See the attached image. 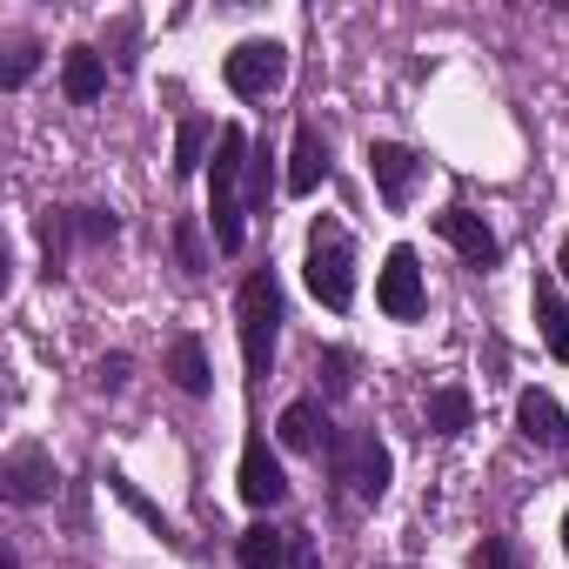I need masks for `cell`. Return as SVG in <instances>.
I'll return each instance as SVG.
<instances>
[{"mask_svg":"<svg viewBox=\"0 0 569 569\" xmlns=\"http://www.w3.org/2000/svg\"><path fill=\"white\" fill-rule=\"evenodd\" d=\"M241 168H248V134L221 128L214 134V181H208V228H214L221 254H241V241H248V208H241V188H234Z\"/></svg>","mask_w":569,"mask_h":569,"instance_id":"1","label":"cell"},{"mask_svg":"<svg viewBox=\"0 0 569 569\" xmlns=\"http://www.w3.org/2000/svg\"><path fill=\"white\" fill-rule=\"evenodd\" d=\"M234 329H241V362L248 376L261 382L268 362H274V336H281V289H274V274L254 268L241 281V296H234Z\"/></svg>","mask_w":569,"mask_h":569,"instance_id":"2","label":"cell"},{"mask_svg":"<svg viewBox=\"0 0 569 569\" xmlns=\"http://www.w3.org/2000/svg\"><path fill=\"white\" fill-rule=\"evenodd\" d=\"M302 274H309V289H316L322 309L342 316V309L356 302V241H349L342 221L322 214V221L309 228V268H302Z\"/></svg>","mask_w":569,"mask_h":569,"instance_id":"3","label":"cell"},{"mask_svg":"<svg viewBox=\"0 0 569 569\" xmlns=\"http://www.w3.org/2000/svg\"><path fill=\"white\" fill-rule=\"evenodd\" d=\"M221 74H228V88L241 101H268L281 81H289V48H281V41H241Z\"/></svg>","mask_w":569,"mask_h":569,"instance_id":"4","label":"cell"},{"mask_svg":"<svg viewBox=\"0 0 569 569\" xmlns=\"http://www.w3.org/2000/svg\"><path fill=\"white\" fill-rule=\"evenodd\" d=\"M389 449L376 442V436H349V442H336V476L362 496V502H382L389 496Z\"/></svg>","mask_w":569,"mask_h":569,"instance_id":"5","label":"cell"},{"mask_svg":"<svg viewBox=\"0 0 569 569\" xmlns=\"http://www.w3.org/2000/svg\"><path fill=\"white\" fill-rule=\"evenodd\" d=\"M376 302L389 322H416L422 316V268H416V248H389L382 274H376Z\"/></svg>","mask_w":569,"mask_h":569,"instance_id":"6","label":"cell"},{"mask_svg":"<svg viewBox=\"0 0 569 569\" xmlns=\"http://www.w3.org/2000/svg\"><path fill=\"white\" fill-rule=\"evenodd\" d=\"M0 482H8L14 502H48L54 496V456L41 442H14L8 462H0Z\"/></svg>","mask_w":569,"mask_h":569,"instance_id":"7","label":"cell"},{"mask_svg":"<svg viewBox=\"0 0 569 569\" xmlns=\"http://www.w3.org/2000/svg\"><path fill=\"white\" fill-rule=\"evenodd\" d=\"M436 234H442L469 268H496V254H502L496 228H489L482 214H469V208H442V214H436Z\"/></svg>","mask_w":569,"mask_h":569,"instance_id":"8","label":"cell"},{"mask_svg":"<svg viewBox=\"0 0 569 569\" xmlns=\"http://www.w3.org/2000/svg\"><path fill=\"white\" fill-rule=\"evenodd\" d=\"M234 482H241V502H248V509H274L281 496H289V476H281V462H274V449H268L261 436H248Z\"/></svg>","mask_w":569,"mask_h":569,"instance_id":"9","label":"cell"},{"mask_svg":"<svg viewBox=\"0 0 569 569\" xmlns=\"http://www.w3.org/2000/svg\"><path fill=\"white\" fill-rule=\"evenodd\" d=\"M516 429L536 442V449H569V416L549 389H522L516 396Z\"/></svg>","mask_w":569,"mask_h":569,"instance_id":"10","label":"cell"},{"mask_svg":"<svg viewBox=\"0 0 569 569\" xmlns=\"http://www.w3.org/2000/svg\"><path fill=\"white\" fill-rule=\"evenodd\" d=\"M369 174H376L382 201H389V208H402V201H409V188H416V154H409L402 141H369Z\"/></svg>","mask_w":569,"mask_h":569,"instance_id":"11","label":"cell"},{"mask_svg":"<svg viewBox=\"0 0 569 569\" xmlns=\"http://www.w3.org/2000/svg\"><path fill=\"white\" fill-rule=\"evenodd\" d=\"M234 556H241V569H296V536H289V529L254 522V529H241Z\"/></svg>","mask_w":569,"mask_h":569,"instance_id":"12","label":"cell"},{"mask_svg":"<svg viewBox=\"0 0 569 569\" xmlns=\"http://www.w3.org/2000/svg\"><path fill=\"white\" fill-rule=\"evenodd\" d=\"M329 181V141L302 121L296 128V154H289V194H316Z\"/></svg>","mask_w":569,"mask_h":569,"instance_id":"13","label":"cell"},{"mask_svg":"<svg viewBox=\"0 0 569 569\" xmlns=\"http://www.w3.org/2000/svg\"><path fill=\"white\" fill-rule=\"evenodd\" d=\"M536 329H542L549 356H556V362H569V302H562L556 281H536Z\"/></svg>","mask_w":569,"mask_h":569,"instance_id":"14","label":"cell"},{"mask_svg":"<svg viewBox=\"0 0 569 569\" xmlns=\"http://www.w3.org/2000/svg\"><path fill=\"white\" fill-rule=\"evenodd\" d=\"M168 376H174V389H181V396H208V389H214V369H208V349H201L194 336H181V342L168 349Z\"/></svg>","mask_w":569,"mask_h":569,"instance_id":"15","label":"cell"},{"mask_svg":"<svg viewBox=\"0 0 569 569\" xmlns=\"http://www.w3.org/2000/svg\"><path fill=\"white\" fill-rule=\"evenodd\" d=\"M61 88H68V101H101V88H108L101 54H94V48H68V61H61Z\"/></svg>","mask_w":569,"mask_h":569,"instance_id":"16","label":"cell"},{"mask_svg":"<svg viewBox=\"0 0 569 569\" xmlns=\"http://www.w3.org/2000/svg\"><path fill=\"white\" fill-rule=\"evenodd\" d=\"M281 442H289V449H322L329 442L322 409L316 402H289V409H281Z\"/></svg>","mask_w":569,"mask_h":569,"instance_id":"17","label":"cell"},{"mask_svg":"<svg viewBox=\"0 0 569 569\" xmlns=\"http://www.w3.org/2000/svg\"><path fill=\"white\" fill-rule=\"evenodd\" d=\"M469 416H476L469 389H436V396H429V429H436V436H462Z\"/></svg>","mask_w":569,"mask_h":569,"instance_id":"18","label":"cell"},{"mask_svg":"<svg viewBox=\"0 0 569 569\" xmlns=\"http://www.w3.org/2000/svg\"><path fill=\"white\" fill-rule=\"evenodd\" d=\"M201 148H208V121L188 114L181 134H174V174H194V168H201Z\"/></svg>","mask_w":569,"mask_h":569,"instance_id":"19","label":"cell"},{"mask_svg":"<svg viewBox=\"0 0 569 569\" xmlns=\"http://www.w3.org/2000/svg\"><path fill=\"white\" fill-rule=\"evenodd\" d=\"M34 68H41V48H34V41H14L8 68H0V88H28V81H34Z\"/></svg>","mask_w":569,"mask_h":569,"instance_id":"20","label":"cell"},{"mask_svg":"<svg viewBox=\"0 0 569 569\" xmlns=\"http://www.w3.org/2000/svg\"><path fill=\"white\" fill-rule=\"evenodd\" d=\"M68 228L81 241H114V214L108 208H68Z\"/></svg>","mask_w":569,"mask_h":569,"instance_id":"21","label":"cell"},{"mask_svg":"<svg viewBox=\"0 0 569 569\" xmlns=\"http://www.w3.org/2000/svg\"><path fill=\"white\" fill-rule=\"evenodd\" d=\"M469 569H516V556H509V542H502V536H482V549L469 556Z\"/></svg>","mask_w":569,"mask_h":569,"instance_id":"22","label":"cell"},{"mask_svg":"<svg viewBox=\"0 0 569 569\" xmlns=\"http://www.w3.org/2000/svg\"><path fill=\"white\" fill-rule=\"evenodd\" d=\"M248 208H268V148H254L248 161Z\"/></svg>","mask_w":569,"mask_h":569,"instance_id":"23","label":"cell"},{"mask_svg":"<svg viewBox=\"0 0 569 569\" xmlns=\"http://www.w3.org/2000/svg\"><path fill=\"white\" fill-rule=\"evenodd\" d=\"M322 369H329V389L342 396V389H349V356H342V349H329V356H322Z\"/></svg>","mask_w":569,"mask_h":569,"instance_id":"24","label":"cell"},{"mask_svg":"<svg viewBox=\"0 0 569 569\" xmlns=\"http://www.w3.org/2000/svg\"><path fill=\"white\" fill-rule=\"evenodd\" d=\"M121 382H128V356H108L101 362V389H121Z\"/></svg>","mask_w":569,"mask_h":569,"instance_id":"25","label":"cell"},{"mask_svg":"<svg viewBox=\"0 0 569 569\" xmlns=\"http://www.w3.org/2000/svg\"><path fill=\"white\" fill-rule=\"evenodd\" d=\"M181 261L201 268V241H194V221H181Z\"/></svg>","mask_w":569,"mask_h":569,"instance_id":"26","label":"cell"},{"mask_svg":"<svg viewBox=\"0 0 569 569\" xmlns=\"http://www.w3.org/2000/svg\"><path fill=\"white\" fill-rule=\"evenodd\" d=\"M556 268H562V281H569V234H562V254H556Z\"/></svg>","mask_w":569,"mask_h":569,"instance_id":"27","label":"cell"},{"mask_svg":"<svg viewBox=\"0 0 569 569\" xmlns=\"http://www.w3.org/2000/svg\"><path fill=\"white\" fill-rule=\"evenodd\" d=\"M0 569H21V556H14V549H8V556H0Z\"/></svg>","mask_w":569,"mask_h":569,"instance_id":"28","label":"cell"},{"mask_svg":"<svg viewBox=\"0 0 569 569\" xmlns=\"http://www.w3.org/2000/svg\"><path fill=\"white\" fill-rule=\"evenodd\" d=\"M562 549H569V516H562Z\"/></svg>","mask_w":569,"mask_h":569,"instance_id":"29","label":"cell"}]
</instances>
